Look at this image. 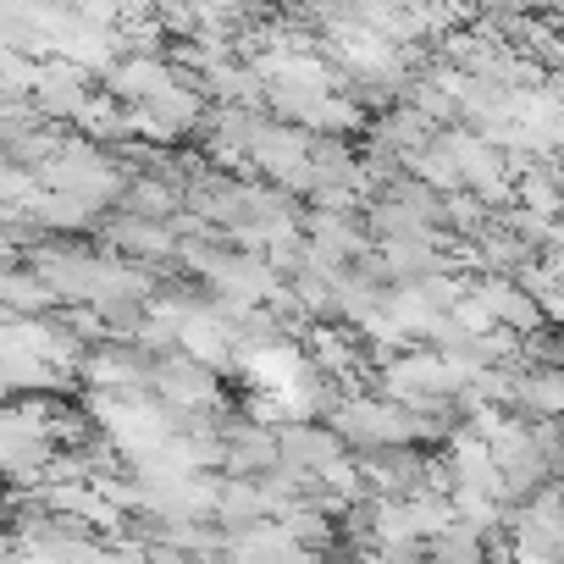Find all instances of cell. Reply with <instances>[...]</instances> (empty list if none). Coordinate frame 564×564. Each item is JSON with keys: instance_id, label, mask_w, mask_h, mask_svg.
Instances as JSON below:
<instances>
[{"instance_id": "6da1fadb", "label": "cell", "mask_w": 564, "mask_h": 564, "mask_svg": "<svg viewBox=\"0 0 564 564\" xmlns=\"http://www.w3.org/2000/svg\"><path fill=\"white\" fill-rule=\"evenodd\" d=\"M271 437H276V459L305 465V470H316L333 454H344V443H338V432L327 421H294V415H282V421H271Z\"/></svg>"}, {"instance_id": "7a4b0ae2", "label": "cell", "mask_w": 564, "mask_h": 564, "mask_svg": "<svg viewBox=\"0 0 564 564\" xmlns=\"http://www.w3.org/2000/svg\"><path fill=\"white\" fill-rule=\"evenodd\" d=\"M62 300H56V289L29 265V260H18V265H0V311L7 316H51Z\"/></svg>"}, {"instance_id": "3957f363", "label": "cell", "mask_w": 564, "mask_h": 564, "mask_svg": "<svg viewBox=\"0 0 564 564\" xmlns=\"http://www.w3.org/2000/svg\"><path fill=\"white\" fill-rule=\"evenodd\" d=\"M426 558H437V564H481L487 558V536L454 514L448 525H437L426 536Z\"/></svg>"}]
</instances>
